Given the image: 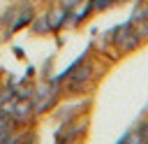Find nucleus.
<instances>
[{"mask_svg": "<svg viewBox=\"0 0 148 144\" xmlns=\"http://www.w3.org/2000/svg\"><path fill=\"white\" fill-rule=\"evenodd\" d=\"M111 39H113V46H116L120 53H130V51H134V49L141 46V39L134 35V30L130 28L127 21L111 33Z\"/></svg>", "mask_w": 148, "mask_h": 144, "instance_id": "1", "label": "nucleus"}, {"mask_svg": "<svg viewBox=\"0 0 148 144\" xmlns=\"http://www.w3.org/2000/svg\"><path fill=\"white\" fill-rule=\"evenodd\" d=\"M46 19H49V28H51V30H60V28L65 26V21L69 19V9L56 7V9H51V12L46 14Z\"/></svg>", "mask_w": 148, "mask_h": 144, "instance_id": "2", "label": "nucleus"}, {"mask_svg": "<svg viewBox=\"0 0 148 144\" xmlns=\"http://www.w3.org/2000/svg\"><path fill=\"white\" fill-rule=\"evenodd\" d=\"M72 9H74V12L69 14V19H72V23H74V26H79V23H81L83 19H88V14L92 12V2H90V0H81V2H79V5H74Z\"/></svg>", "mask_w": 148, "mask_h": 144, "instance_id": "3", "label": "nucleus"}, {"mask_svg": "<svg viewBox=\"0 0 148 144\" xmlns=\"http://www.w3.org/2000/svg\"><path fill=\"white\" fill-rule=\"evenodd\" d=\"M130 23V28L134 30V35L141 39V44L143 42H148V19H139V21H127Z\"/></svg>", "mask_w": 148, "mask_h": 144, "instance_id": "4", "label": "nucleus"}, {"mask_svg": "<svg viewBox=\"0 0 148 144\" xmlns=\"http://www.w3.org/2000/svg\"><path fill=\"white\" fill-rule=\"evenodd\" d=\"M30 19H32V9H30V7L25 5V12H23L21 16H16V21L12 23V30H16V28H23V26H25V23H28Z\"/></svg>", "mask_w": 148, "mask_h": 144, "instance_id": "5", "label": "nucleus"}, {"mask_svg": "<svg viewBox=\"0 0 148 144\" xmlns=\"http://www.w3.org/2000/svg\"><path fill=\"white\" fill-rule=\"evenodd\" d=\"M32 28H35V33H49L51 28H49V19H46V14H39V19H35Z\"/></svg>", "mask_w": 148, "mask_h": 144, "instance_id": "6", "label": "nucleus"}, {"mask_svg": "<svg viewBox=\"0 0 148 144\" xmlns=\"http://www.w3.org/2000/svg\"><path fill=\"white\" fill-rule=\"evenodd\" d=\"M92 2V12H102V9H109L116 0H90Z\"/></svg>", "mask_w": 148, "mask_h": 144, "instance_id": "7", "label": "nucleus"}]
</instances>
